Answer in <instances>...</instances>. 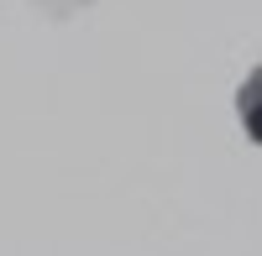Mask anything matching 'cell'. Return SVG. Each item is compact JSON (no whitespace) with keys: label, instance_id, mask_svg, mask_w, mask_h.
<instances>
[{"label":"cell","instance_id":"6da1fadb","mask_svg":"<svg viewBox=\"0 0 262 256\" xmlns=\"http://www.w3.org/2000/svg\"><path fill=\"white\" fill-rule=\"evenodd\" d=\"M236 115H242L247 136L262 146V68H252V73H247V84L236 89Z\"/></svg>","mask_w":262,"mask_h":256}]
</instances>
